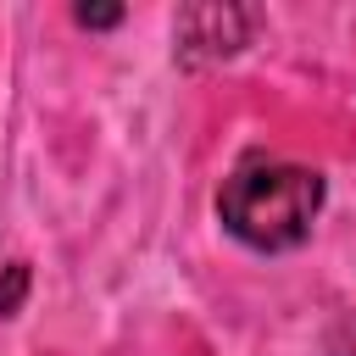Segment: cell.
Instances as JSON below:
<instances>
[{"label":"cell","instance_id":"cell-1","mask_svg":"<svg viewBox=\"0 0 356 356\" xmlns=\"http://www.w3.org/2000/svg\"><path fill=\"white\" fill-rule=\"evenodd\" d=\"M317 211H323V172L295 167V161H273V156H256V161L234 167L222 195H217L222 228L250 250L306 245Z\"/></svg>","mask_w":356,"mask_h":356},{"label":"cell","instance_id":"cell-2","mask_svg":"<svg viewBox=\"0 0 356 356\" xmlns=\"http://www.w3.org/2000/svg\"><path fill=\"white\" fill-rule=\"evenodd\" d=\"M256 28V11L245 6H189L178 17V56L184 61H211V56H234Z\"/></svg>","mask_w":356,"mask_h":356},{"label":"cell","instance_id":"cell-3","mask_svg":"<svg viewBox=\"0 0 356 356\" xmlns=\"http://www.w3.org/2000/svg\"><path fill=\"white\" fill-rule=\"evenodd\" d=\"M22 289H28V261H11L6 278H0V317H11L22 306Z\"/></svg>","mask_w":356,"mask_h":356},{"label":"cell","instance_id":"cell-4","mask_svg":"<svg viewBox=\"0 0 356 356\" xmlns=\"http://www.w3.org/2000/svg\"><path fill=\"white\" fill-rule=\"evenodd\" d=\"M117 17H122L117 6H78V22H83V28H111Z\"/></svg>","mask_w":356,"mask_h":356}]
</instances>
